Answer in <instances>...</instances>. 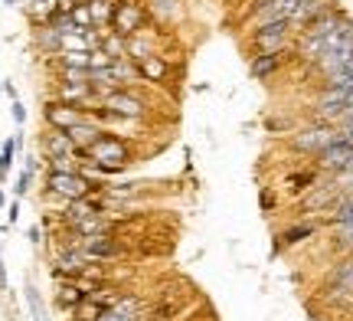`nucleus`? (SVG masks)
Segmentation results:
<instances>
[{
  "label": "nucleus",
  "instance_id": "nucleus-37",
  "mask_svg": "<svg viewBox=\"0 0 353 321\" xmlns=\"http://www.w3.org/2000/svg\"><path fill=\"white\" fill-rule=\"evenodd\" d=\"M3 204H7V197H3V187H0V206H3Z\"/></svg>",
  "mask_w": 353,
  "mask_h": 321
},
{
  "label": "nucleus",
  "instance_id": "nucleus-4",
  "mask_svg": "<svg viewBox=\"0 0 353 321\" xmlns=\"http://www.w3.org/2000/svg\"><path fill=\"white\" fill-rule=\"evenodd\" d=\"M148 20H151V13H148V3H144V0H118L108 30L118 33V37L131 39L148 30Z\"/></svg>",
  "mask_w": 353,
  "mask_h": 321
},
{
  "label": "nucleus",
  "instance_id": "nucleus-20",
  "mask_svg": "<svg viewBox=\"0 0 353 321\" xmlns=\"http://www.w3.org/2000/svg\"><path fill=\"white\" fill-rule=\"evenodd\" d=\"M56 7H59V0H30L26 13H30L33 26H39V23H50L52 17H56Z\"/></svg>",
  "mask_w": 353,
  "mask_h": 321
},
{
  "label": "nucleus",
  "instance_id": "nucleus-24",
  "mask_svg": "<svg viewBox=\"0 0 353 321\" xmlns=\"http://www.w3.org/2000/svg\"><path fill=\"white\" fill-rule=\"evenodd\" d=\"M101 50L108 52L112 59H125L128 56V39L112 33V30H105V37H101Z\"/></svg>",
  "mask_w": 353,
  "mask_h": 321
},
{
  "label": "nucleus",
  "instance_id": "nucleus-23",
  "mask_svg": "<svg viewBox=\"0 0 353 321\" xmlns=\"http://www.w3.org/2000/svg\"><path fill=\"white\" fill-rule=\"evenodd\" d=\"M26 305H30L33 321H50V311H46V302H43V292H39L33 282H26Z\"/></svg>",
  "mask_w": 353,
  "mask_h": 321
},
{
  "label": "nucleus",
  "instance_id": "nucleus-15",
  "mask_svg": "<svg viewBox=\"0 0 353 321\" xmlns=\"http://www.w3.org/2000/svg\"><path fill=\"white\" fill-rule=\"evenodd\" d=\"M85 298H88V289L79 282V279H65V282L56 289V305L63 311H76Z\"/></svg>",
  "mask_w": 353,
  "mask_h": 321
},
{
  "label": "nucleus",
  "instance_id": "nucleus-16",
  "mask_svg": "<svg viewBox=\"0 0 353 321\" xmlns=\"http://www.w3.org/2000/svg\"><path fill=\"white\" fill-rule=\"evenodd\" d=\"M101 125L99 121H92V118L85 115V121H79V125H72V128L65 131V135H69V138H72V144H76V155L79 151H88V148H92V144L99 142L101 138Z\"/></svg>",
  "mask_w": 353,
  "mask_h": 321
},
{
  "label": "nucleus",
  "instance_id": "nucleus-10",
  "mask_svg": "<svg viewBox=\"0 0 353 321\" xmlns=\"http://www.w3.org/2000/svg\"><path fill=\"white\" fill-rule=\"evenodd\" d=\"M317 233H321V220H294L291 226L278 233V249H294V246L307 243V240H314Z\"/></svg>",
  "mask_w": 353,
  "mask_h": 321
},
{
  "label": "nucleus",
  "instance_id": "nucleus-9",
  "mask_svg": "<svg viewBox=\"0 0 353 321\" xmlns=\"http://www.w3.org/2000/svg\"><path fill=\"white\" fill-rule=\"evenodd\" d=\"M52 99L69 102V105H82V108H92V105H99V92L92 89L88 79H56Z\"/></svg>",
  "mask_w": 353,
  "mask_h": 321
},
{
  "label": "nucleus",
  "instance_id": "nucleus-39",
  "mask_svg": "<svg viewBox=\"0 0 353 321\" xmlns=\"http://www.w3.org/2000/svg\"><path fill=\"white\" fill-rule=\"evenodd\" d=\"M0 92H3V82H0Z\"/></svg>",
  "mask_w": 353,
  "mask_h": 321
},
{
  "label": "nucleus",
  "instance_id": "nucleus-18",
  "mask_svg": "<svg viewBox=\"0 0 353 321\" xmlns=\"http://www.w3.org/2000/svg\"><path fill=\"white\" fill-rule=\"evenodd\" d=\"M33 43H37L43 52H50V56L63 52V33H59V30H52L50 23H39L37 30H33Z\"/></svg>",
  "mask_w": 353,
  "mask_h": 321
},
{
  "label": "nucleus",
  "instance_id": "nucleus-1",
  "mask_svg": "<svg viewBox=\"0 0 353 321\" xmlns=\"http://www.w3.org/2000/svg\"><path fill=\"white\" fill-rule=\"evenodd\" d=\"M337 138H341V135H337V125H327V121H307V125H301L298 131H291L288 135V148L301 157H317L327 144L337 142Z\"/></svg>",
  "mask_w": 353,
  "mask_h": 321
},
{
  "label": "nucleus",
  "instance_id": "nucleus-33",
  "mask_svg": "<svg viewBox=\"0 0 353 321\" xmlns=\"http://www.w3.org/2000/svg\"><path fill=\"white\" fill-rule=\"evenodd\" d=\"M20 220V200H13L10 210H7V223H17Z\"/></svg>",
  "mask_w": 353,
  "mask_h": 321
},
{
  "label": "nucleus",
  "instance_id": "nucleus-40",
  "mask_svg": "<svg viewBox=\"0 0 353 321\" xmlns=\"http://www.w3.org/2000/svg\"><path fill=\"white\" fill-rule=\"evenodd\" d=\"M0 233H3V226H0Z\"/></svg>",
  "mask_w": 353,
  "mask_h": 321
},
{
  "label": "nucleus",
  "instance_id": "nucleus-30",
  "mask_svg": "<svg viewBox=\"0 0 353 321\" xmlns=\"http://www.w3.org/2000/svg\"><path fill=\"white\" fill-rule=\"evenodd\" d=\"M0 151H3V161H7V164H13V161H17V151H23V135H13V138H7Z\"/></svg>",
  "mask_w": 353,
  "mask_h": 321
},
{
  "label": "nucleus",
  "instance_id": "nucleus-34",
  "mask_svg": "<svg viewBox=\"0 0 353 321\" xmlns=\"http://www.w3.org/2000/svg\"><path fill=\"white\" fill-rule=\"evenodd\" d=\"M26 236H30V243H33V246L43 243V230H39V226H30V233H26Z\"/></svg>",
  "mask_w": 353,
  "mask_h": 321
},
{
  "label": "nucleus",
  "instance_id": "nucleus-27",
  "mask_svg": "<svg viewBox=\"0 0 353 321\" xmlns=\"http://www.w3.org/2000/svg\"><path fill=\"white\" fill-rule=\"evenodd\" d=\"M33 177H37V171H30V167H23V171L17 174V180H13V193H17V200L30 193V187H33Z\"/></svg>",
  "mask_w": 353,
  "mask_h": 321
},
{
  "label": "nucleus",
  "instance_id": "nucleus-22",
  "mask_svg": "<svg viewBox=\"0 0 353 321\" xmlns=\"http://www.w3.org/2000/svg\"><path fill=\"white\" fill-rule=\"evenodd\" d=\"M114 3H118V0H88V7H92V20H95L99 30H108V26H112Z\"/></svg>",
  "mask_w": 353,
  "mask_h": 321
},
{
  "label": "nucleus",
  "instance_id": "nucleus-2",
  "mask_svg": "<svg viewBox=\"0 0 353 321\" xmlns=\"http://www.w3.org/2000/svg\"><path fill=\"white\" fill-rule=\"evenodd\" d=\"M43 187H46L50 197L69 204V200H82V197H88L95 187H108V184H105V180H88L82 171H76V174H52V171H46Z\"/></svg>",
  "mask_w": 353,
  "mask_h": 321
},
{
  "label": "nucleus",
  "instance_id": "nucleus-6",
  "mask_svg": "<svg viewBox=\"0 0 353 321\" xmlns=\"http://www.w3.org/2000/svg\"><path fill=\"white\" fill-rule=\"evenodd\" d=\"M79 121H85V108L82 105H69V102H59V99H46L43 102V125L46 128L69 131Z\"/></svg>",
  "mask_w": 353,
  "mask_h": 321
},
{
  "label": "nucleus",
  "instance_id": "nucleus-35",
  "mask_svg": "<svg viewBox=\"0 0 353 321\" xmlns=\"http://www.w3.org/2000/svg\"><path fill=\"white\" fill-rule=\"evenodd\" d=\"M10 167H13V164H7V161H3V151H0V184L7 180V174H10Z\"/></svg>",
  "mask_w": 353,
  "mask_h": 321
},
{
  "label": "nucleus",
  "instance_id": "nucleus-12",
  "mask_svg": "<svg viewBox=\"0 0 353 321\" xmlns=\"http://www.w3.org/2000/svg\"><path fill=\"white\" fill-rule=\"evenodd\" d=\"M285 63H288V52H255L252 63H249V76L255 82H268L285 69Z\"/></svg>",
  "mask_w": 353,
  "mask_h": 321
},
{
  "label": "nucleus",
  "instance_id": "nucleus-29",
  "mask_svg": "<svg viewBox=\"0 0 353 321\" xmlns=\"http://www.w3.org/2000/svg\"><path fill=\"white\" fill-rule=\"evenodd\" d=\"M278 204H281V200H278V193L272 191V187H262V193H259V206H262V213L272 217V213L278 210Z\"/></svg>",
  "mask_w": 353,
  "mask_h": 321
},
{
  "label": "nucleus",
  "instance_id": "nucleus-5",
  "mask_svg": "<svg viewBox=\"0 0 353 321\" xmlns=\"http://www.w3.org/2000/svg\"><path fill=\"white\" fill-rule=\"evenodd\" d=\"M294 26L288 20H278V23H265V26H255L252 30V39H249V46H252V56L255 52H288L294 46Z\"/></svg>",
  "mask_w": 353,
  "mask_h": 321
},
{
  "label": "nucleus",
  "instance_id": "nucleus-17",
  "mask_svg": "<svg viewBox=\"0 0 353 321\" xmlns=\"http://www.w3.org/2000/svg\"><path fill=\"white\" fill-rule=\"evenodd\" d=\"M321 220V226H341V223H353V191L350 193H341L337 197V204L330 206Z\"/></svg>",
  "mask_w": 353,
  "mask_h": 321
},
{
  "label": "nucleus",
  "instance_id": "nucleus-25",
  "mask_svg": "<svg viewBox=\"0 0 353 321\" xmlns=\"http://www.w3.org/2000/svg\"><path fill=\"white\" fill-rule=\"evenodd\" d=\"M43 161H46V171H52V174H76V171H82L79 157H43Z\"/></svg>",
  "mask_w": 353,
  "mask_h": 321
},
{
  "label": "nucleus",
  "instance_id": "nucleus-26",
  "mask_svg": "<svg viewBox=\"0 0 353 321\" xmlns=\"http://www.w3.org/2000/svg\"><path fill=\"white\" fill-rule=\"evenodd\" d=\"M69 17H72V23H76V30H82V33L95 26V20H92V7H88V0H79L76 7H72V13H69Z\"/></svg>",
  "mask_w": 353,
  "mask_h": 321
},
{
  "label": "nucleus",
  "instance_id": "nucleus-14",
  "mask_svg": "<svg viewBox=\"0 0 353 321\" xmlns=\"http://www.w3.org/2000/svg\"><path fill=\"white\" fill-rule=\"evenodd\" d=\"M134 66H138L141 82H151V86H161L167 79V72H170V63H167L161 52H151V56H144V59Z\"/></svg>",
  "mask_w": 353,
  "mask_h": 321
},
{
  "label": "nucleus",
  "instance_id": "nucleus-36",
  "mask_svg": "<svg viewBox=\"0 0 353 321\" xmlns=\"http://www.w3.org/2000/svg\"><path fill=\"white\" fill-rule=\"evenodd\" d=\"M3 92H7L10 99H17V89H13V82H3Z\"/></svg>",
  "mask_w": 353,
  "mask_h": 321
},
{
  "label": "nucleus",
  "instance_id": "nucleus-13",
  "mask_svg": "<svg viewBox=\"0 0 353 321\" xmlns=\"http://www.w3.org/2000/svg\"><path fill=\"white\" fill-rule=\"evenodd\" d=\"M39 155L43 157H76V144L65 131L56 128H43L39 135Z\"/></svg>",
  "mask_w": 353,
  "mask_h": 321
},
{
  "label": "nucleus",
  "instance_id": "nucleus-32",
  "mask_svg": "<svg viewBox=\"0 0 353 321\" xmlns=\"http://www.w3.org/2000/svg\"><path fill=\"white\" fill-rule=\"evenodd\" d=\"M337 135H341V142H347L353 148V118H350V121H341V125H337Z\"/></svg>",
  "mask_w": 353,
  "mask_h": 321
},
{
  "label": "nucleus",
  "instance_id": "nucleus-38",
  "mask_svg": "<svg viewBox=\"0 0 353 321\" xmlns=\"http://www.w3.org/2000/svg\"><path fill=\"white\" fill-rule=\"evenodd\" d=\"M3 3H7V7H13V3H17V0H3Z\"/></svg>",
  "mask_w": 353,
  "mask_h": 321
},
{
  "label": "nucleus",
  "instance_id": "nucleus-7",
  "mask_svg": "<svg viewBox=\"0 0 353 321\" xmlns=\"http://www.w3.org/2000/svg\"><path fill=\"white\" fill-rule=\"evenodd\" d=\"M314 167L324 174V177H337V174H343V171L353 167V148L337 138V142L327 144V148L314 157Z\"/></svg>",
  "mask_w": 353,
  "mask_h": 321
},
{
  "label": "nucleus",
  "instance_id": "nucleus-8",
  "mask_svg": "<svg viewBox=\"0 0 353 321\" xmlns=\"http://www.w3.org/2000/svg\"><path fill=\"white\" fill-rule=\"evenodd\" d=\"M79 249L85 253V259L92 266H95V262H112V259L125 256V243L114 240V233H101V236H88V240L79 236Z\"/></svg>",
  "mask_w": 353,
  "mask_h": 321
},
{
  "label": "nucleus",
  "instance_id": "nucleus-28",
  "mask_svg": "<svg viewBox=\"0 0 353 321\" xmlns=\"http://www.w3.org/2000/svg\"><path fill=\"white\" fill-rule=\"evenodd\" d=\"M88 56H92V59H88V72H99V69H108V66L114 63L112 56H108V52L101 50V46H95V50L88 52Z\"/></svg>",
  "mask_w": 353,
  "mask_h": 321
},
{
  "label": "nucleus",
  "instance_id": "nucleus-3",
  "mask_svg": "<svg viewBox=\"0 0 353 321\" xmlns=\"http://www.w3.org/2000/svg\"><path fill=\"white\" fill-rule=\"evenodd\" d=\"M108 112H112L121 125H134V121H144L151 115V105L144 102L141 95H134L131 89H114V92H105L99 99Z\"/></svg>",
  "mask_w": 353,
  "mask_h": 321
},
{
  "label": "nucleus",
  "instance_id": "nucleus-31",
  "mask_svg": "<svg viewBox=\"0 0 353 321\" xmlns=\"http://www.w3.org/2000/svg\"><path fill=\"white\" fill-rule=\"evenodd\" d=\"M10 118L17 121V125H23V121H26V108H23V102H20V99H13V105H10Z\"/></svg>",
  "mask_w": 353,
  "mask_h": 321
},
{
  "label": "nucleus",
  "instance_id": "nucleus-21",
  "mask_svg": "<svg viewBox=\"0 0 353 321\" xmlns=\"http://www.w3.org/2000/svg\"><path fill=\"white\" fill-rule=\"evenodd\" d=\"M330 230H334V240H330L334 253L337 256H353V223H341V226H330Z\"/></svg>",
  "mask_w": 353,
  "mask_h": 321
},
{
  "label": "nucleus",
  "instance_id": "nucleus-19",
  "mask_svg": "<svg viewBox=\"0 0 353 321\" xmlns=\"http://www.w3.org/2000/svg\"><path fill=\"white\" fill-rule=\"evenodd\" d=\"M151 52H157V46H154V37L148 33V30L128 39V59H131V63H141V59L151 56Z\"/></svg>",
  "mask_w": 353,
  "mask_h": 321
},
{
  "label": "nucleus",
  "instance_id": "nucleus-11",
  "mask_svg": "<svg viewBox=\"0 0 353 321\" xmlns=\"http://www.w3.org/2000/svg\"><path fill=\"white\" fill-rule=\"evenodd\" d=\"M321 177H324V174H321L314 164L298 167V171L285 174V180H281V191L288 193V197H298V200H301V197L311 191V187H317V180H321Z\"/></svg>",
  "mask_w": 353,
  "mask_h": 321
}]
</instances>
